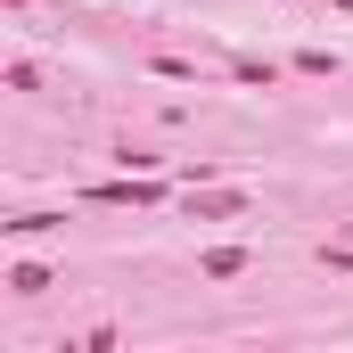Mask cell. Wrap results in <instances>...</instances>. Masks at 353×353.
<instances>
[{"mask_svg":"<svg viewBox=\"0 0 353 353\" xmlns=\"http://www.w3.org/2000/svg\"><path fill=\"white\" fill-rule=\"evenodd\" d=\"M99 205H157V181H99Z\"/></svg>","mask_w":353,"mask_h":353,"instance_id":"obj_1","label":"cell"},{"mask_svg":"<svg viewBox=\"0 0 353 353\" xmlns=\"http://www.w3.org/2000/svg\"><path fill=\"white\" fill-rule=\"evenodd\" d=\"M8 288H17V296H41V288H50V271H41V263H17V271H8Z\"/></svg>","mask_w":353,"mask_h":353,"instance_id":"obj_2","label":"cell"},{"mask_svg":"<svg viewBox=\"0 0 353 353\" xmlns=\"http://www.w3.org/2000/svg\"><path fill=\"white\" fill-rule=\"evenodd\" d=\"M239 205H247L239 189H214V197H197V214H214V222H222V214H239Z\"/></svg>","mask_w":353,"mask_h":353,"instance_id":"obj_3","label":"cell"}]
</instances>
